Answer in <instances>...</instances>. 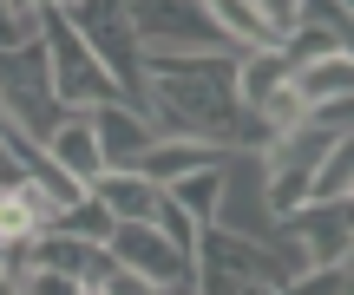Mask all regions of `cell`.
<instances>
[{
  "label": "cell",
  "mask_w": 354,
  "mask_h": 295,
  "mask_svg": "<svg viewBox=\"0 0 354 295\" xmlns=\"http://www.w3.org/2000/svg\"><path fill=\"white\" fill-rule=\"evenodd\" d=\"M223 191H230V158H223V164L190 171V178H177L165 197H171V204H177V210H184V217L203 230V223H216V210H223Z\"/></svg>",
  "instance_id": "13"
},
{
  "label": "cell",
  "mask_w": 354,
  "mask_h": 295,
  "mask_svg": "<svg viewBox=\"0 0 354 295\" xmlns=\"http://www.w3.org/2000/svg\"><path fill=\"white\" fill-rule=\"evenodd\" d=\"M125 26L138 53H243L223 26L210 20L203 0H125Z\"/></svg>",
  "instance_id": "2"
},
{
  "label": "cell",
  "mask_w": 354,
  "mask_h": 295,
  "mask_svg": "<svg viewBox=\"0 0 354 295\" xmlns=\"http://www.w3.org/2000/svg\"><path fill=\"white\" fill-rule=\"evenodd\" d=\"M348 197H354V131L335 138V151L315 164V197L308 204H348Z\"/></svg>",
  "instance_id": "15"
},
{
  "label": "cell",
  "mask_w": 354,
  "mask_h": 295,
  "mask_svg": "<svg viewBox=\"0 0 354 295\" xmlns=\"http://www.w3.org/2000/svg\"><path fill=\"white\" fill-rule=\"evenodd\" d=\"M282 295H348V269H295Z\"/></svg>",
  "instance_id": "19"
},
{
  "label": "cell",
  "mask_w": 354,
  "mask_h": 295,
  "mask_svg": "<svg viewBox=\"0 0 354 295\" xmlns=\"http://www.w3.org/2000/svg\"><path fill=\"white\" fill-rule=\"evenodd\" d=\"M39 151H46L53 164H59L66 178L79 184V191H92V184L105 178V151H99V131H92V112H66L59 131H53Z\"/></svg>",
  "instance_id": "8"
},
{
  "label": "cell",
  "mask_w": 354,
  "mask_h": 295,
  "mask_svg": "<svg viewBox=\"0 0 354 295\" xmlns=\"http://www.w3.org/2000/svg\"><path fill=\"white\" fill-rule=\"evenodd\" d=\"M105 249H112V263H118V269L145 276V283H158V289H171V283H190V276H197V263H190L184 249H171L158 223H112Z\"/></svg>",
  "instance_id": "6"
},
{
  "label": "cell",
  "mask_w": 354,
  "mask_h": 295,
  "mask_svg": "<svg viewBox=\"0 0 354 295\" xmlns=\"http://www.w3.org/2000/svg\"><path fill=\"white\" fill-rule=\"evenodd\" d=\"M335 151V131H322V125H295V131H282V138H269V151H263V171H302V178H315V164Z\"/></svg>",
  "instance_id": "12"
},
{
  "label": "cell",
  "mask_w": 354,
  "mask_h": 295,
  "mask_svg": "<svg viewBox=\"0 0 354 295\" xmlns=\"http://www.w3.org/2000/svg\"><path fill=\"white\" fill-rule=\"evenodd\" d=\"M158 295H197V283H171V289H158Z\"/></svg>",
  "instance_id": "25"
},
{
  "label": "cell",
  "mask_w": 354,
  "mask_h": 295,
  "mask_svg": "<svg viewBox=\"0 0 354 295\" xmlns=\"http://www.w3.org/2000/svg\"><path fill=\"white\" fill-rule=\"evenodd\" d=\"M0 295H20V276L13 269H0Z\"/></svg>",
  "instance_id": "23"
},
{
  "label": "cell",
  "mask_w": 354,
  "mask_h": 295,
  "mask_svg": "<svg viewBox=\"0 0 354 295\" xmlns=\"http://www.w3.org/2000/svg\"><path fill=\"white\" fill-rule=\"evenodd\" d=\"M20 184H26V171H20V158H13V144L0 138V197H7V191H20Z\"/></svg>",
  "instance_id": "22"
},
{
  "label": "cell",
  "mask_w": 354,
  "mask_h": 295,
  "mask_svg": "<svg viewBox=\"0 0 354 295\" xmlns=\"http://www.w3.org/2000/svg\"><path fill=\"white\" fill-rule=\"evenodd\" d=\"M348 217H354V197H348Z\"/></svg>",
  "instance_id": "27"
},
{
  "label": "cell",
  "mask_w": 354,
  "mask_h": 295,
  "mask_svg": "<svg viewBox=\"0 0 354 295\" xmlns=\"http://www.w3.org/2000/svg\"><path fill=\"white\" fill-rule=\"evenodd\" d=\"M158 230H165V243H171V249H184V256L197 263V223H190L184 210L171 204V197H165V204H158Z\"/></svg>",
  "instance_id": "18"
},
{
  "label": "cell",
  "mask_w": 354,
  "mask_h": 295,
  "mask_svg": "<svg viewBox=\"0 0 354 295\" xmlns=\"http://www.w3.org/2000/svg\"><path fill=\"white\" fill-rule=\"evenodd\" d=\"M33 39H39V13L0 0V53H20V46H33Z\"/></svg>",
  "instance_id": "17"
},
{
  "label": "cell",
  "mask_w": 354,
  "mask_h": 295,
  "mask_svg": "<svg viewBox=\"0 0 354 295\" xmlns=\"http://www.w3.org/2000/svg\"><path fill=\"white\" fill-rule=\"evenodd\" d=\"M236 295H282V289H269V283H243Z\"/></svg>",
  "instance_id": "24"
},
{
  "label": "cell",
  "mask_w": 354,
  "mask_h": 295,
  "mask_svg": "<svg viewBox=\"0 0 354 295\" xmlns=\"http://www.w3.org/2000/svg\"><path fill=\"white\" fill-rule=\"evenodd\" d=\"M276 236L295 243L302 269H342V263L354 256V217H348V204H308V210H295V217H282Z\"/></svg>",
  "instance_id": "5"
},
{
  "label": "cell",
  "mask_w": 354,
  "mask_h": 295,
  "mask_svg": "<svg viewBox=\"0 0 354 295\" xmlns=\"http://www.w3.org/2000/svg\"><path fill=\"white\" fill-rule=\"evenodd\" d=\"M92 131H99L105 171H138L145 151L158 144V125H151L145 105H99V112H92Z\"/></svg>",
  "instance_id": "7"
},
{
  "label": "cell",
  "mask_w": 354,
  "mask_h": 295,
  "mask_svg": "<svg viewBox=\"0 0 354 295\" xmlns=\"http://www.w3.org/2000/svg\"><path fill=\"white\" fill-rule=\"evenodd\" d=\"M0 118L13 131H26L33 144H46L59 131L66 105L53 99V66H46V46H20V53H0Z\"/></svg>",
  "instance_id": "4"
},
{
  "label": "cell",
  "mask_w": 354,
  "mask_h": 295,
  "mask_svg": "<svg viewBox=\"0 0 354 295\" xmlns=\"http://www.w3.org/2000/svg\"><path fill=\"white\" fill-rule=\"evenodd\" d=\"M342 7H348V13H354V0H342Z\"/></svg>",
  "instance_id": "26"
},
{
  "label": "cell",
  "mask_w": 354,
  "mask_h": 295,
  "mask_svg": "<svg viewBox=\"0 0 354 295\" xmlns=\"http://www.w3.org/2000/svg\"><path fill=\"white\" fill-rule=\"evenodd\" d=\"M46 230H66V236H79V243H105V236H112V210H105L99 197L86 191L73 210H59V217H53Z\"/></svg>",
  "instance_id": "16"
},
{
  "label": "cell",
  "mask_w": 354,
  "mask_h": 295,
  "mask_svg": "<svg viewBox=\"0 0 354 295\" xmlns=\"http://www.w3.org/2000/svg\"><path fill=\"white\" fill-rule=\"evenodd\" d=\"M39 46H46V66H53V99L66 112H99V105H145L99 53L86 46V33L73 26L66 7H39ZM151 112V105H145Z\"/></svg>",
  "instance_id": "1"
},
{
  "label": "cell",
  "mask_w": 354,
  "mask_h": 295,
  "mask_svg": "<svg viewBox=\"0 0 354 295\" xmlns=\"http://www.w3.org/2000/svg\"><path fill=\"white\" fill-rule=\"evenodd\" d=\"M223 144H203V138H158L151 151H145V178L158 184V191H171L177 178H190V171H203V164H223Z\"/></svg>",
  "instance_id": "11"
},
{
  "label": "cell",
  "mask_w": 354,
  "mask_h": 295,
  "mask_svg": "<svg viewBox=\"0 0 354 295\" xmlns=\"http://www.w3.org/2000/svg\"><path fill=\"white\" fill-rule=\"evenodd\" d=\"M295 92H302V105L354 99V59L328 53V59H308V66H295Z\"/></svg>",
  "instance_id": "14"
},
{
  "label": "cell",
  "mask_w": 354,
  "mask_h": 295,
  "mask_svg": "<svg viewBox=\"0 0 354 295\" xmlns=\"http://www.w3.org/2000/svg\"><path fill=\"white\" fill-rule=\"evenodd\" d=\"M86 295H158V283H145V276H131V269H105V283L99 289H86Z\"/></svg>",
  "instance_id": "21"
},
{
  "label": "cell",
  "mask_w": 354,
  "mask_h": 295,
  "mask_svg": "<svg viewBox=\"0 0 354 295\" xmlns=\"http://www.w3.org/2000/svg\"><path fill=\"white\" fill-rule=\"evenodd\" d=\"M197 269L203 276H230V283H269V289H289V276L302 269V256H295V243H282V236H243L230 230V223H203L197 230Z\"/></svg>",
  "instance_id": "3"
},
{
  "label": "cell",
  "mask_w": 354,
  "mask_h": 295,
  "mask_svg": "<svg viewBox=\"0 0 354 295\" xmlns=\"http://www.w3.org/2000/svg\"><path fill=\"white\" fill-rule=\"evenodd\" d=\"M20 295H86L73 276H53V269H20Z\"/></svg>",
  "instance_id": "20"
},
{
  "label": "cell",
  "mask_w": 354,
  "mask_h": 295,
  "mask_svg": "<svg viewBox=\"0 0 354 295\" xmlns=\"http://www.w3.org/2000/svg\"><path fill=\"white\" fill-rule=\"evenodd\" d=\"M92 197L112 210V223H158V204H165V191L145 171H105L92 184Z\"/></svg>",
  "instance_id": "10"
},
{
  "label": "cell",
  "mask_w": 354,
  "mask_h": 295,
  "mask_svg": "<svg viewBox=\"0 0 354 295\" xmlns=\"http://www.w3.org/2000/svg\"><path fill=\"white\" fill-rule=\"evenodd\" d=\"M295 86V59L282 46H256V53H243L236 59V99H243V112H263L276 92H289Z\"/></svg>",
  "instance_id": "9"
}]
</instances>
